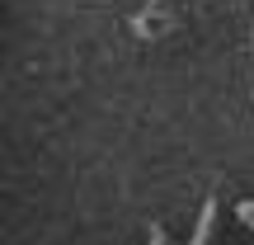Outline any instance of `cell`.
<instances>
[{
    "label": "cell",
    "instance_id": "6da1fadb",
    "mask_svg": "<svg viewBox=\"0 0 254 245\" xmlns=\"http://www.w3.org/2000/svg\"><path fill=\"white\" fill-rule=\"evenodd\" d=\"M236 212H240V222H245V227H254V198H250V203H240Z\"/></svg>",
    "mask_w": 254,
    "mask_h": 245
},
{
    "label": "cell",
    "instance_id": "7a4b0ae2",
    "mask_svg": "<svg viewBox=\"0 0 254 245\" xmlns=\"http://www.w3.org/2000/svg\"><path fill=\"white\" fill-rule=\"evenodd\" d=\"M151 245H165V231H160V227L151 231Z\"/></svg>",
    "mask_w": 254,
    "mask_h": 245
}]
</instances>
